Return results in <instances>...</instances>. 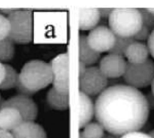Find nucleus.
I'll return each instance as SVG.
<instances>
[{
    "label": "nucleus",
    "instance_id": "1",
    "mask_svg": "<svg viewBox=\"0 0 154 138\" xmlns=\"http://www.w3.org/2000/svg\"><path fill=\"white\" fill-rule=\"evenodd\" d=\"M149 114L145 95L126 84L109 86L95 103L96 121L114 136L139 131L146 124Z\"/></svg>",
    "mask_w": 154,
    "mask_h": 138
},
{
    "label": "nucleus",
    "instance_id": "2",
    "mask_svg": "<svg viewBox=\"0 0 154 138\" xmlns=\"http://www.w3.org/2000/svg\"><path fill=\"white\" fill-rule=\"evenodd\" d=\"M53 80L50 64L42 60L29 61L19 73V83L33 93L53 83Z\"/></svg>",
    "mask_w": 154,
    "mask_h": 138
},
{
    "label": "nucleus",
    "instance_id": "3",
    "mask_svg": "<svg viewBox=\"0 0 154 138\" xmlns=\"http://www.w3.org/2000/svg\"><path fill=\"white\" fill-rule=\"evenodd\" d=\"M109 25L116 36L131 38L142 28V16L138 9H112Z\"/></svg>",
    "mask_w": 154,
    "mask_h": 138
},
{
    "label": "nucleus",
    "instance_id": "4",
    "mask_svg": "<svg viewBox=\"0 0 154 138\" xmlns=\"http://www.w3.org/2000/svg\"><path fill=\"white\" fill-rule=\"evenodd\" d=\"M10 33L8 38L13 43L28 44L32 40V11L16 9L8 16Z\"/></svg>",
    "mask_w": 154,
    "mask_h": 138
},
{
    "label": "nucleus",
    "instance_id": "5",
    "mask_svg": "<svg viewBox=\"0 0 154 138\" xmlns=\"http://www.w3.org/2000/svg\"><path fill=\"white\" fill-rule=\"evenodd\" d=\"M126 85L136 89L144 88L152 84L154 80V62L148 59L140 64L128 63L123 75Z\"/></svg>",
    "mask_w": 154,
    "mask_h": 138
},
{
    "label": "nucleus",
    "instance_id": "6",
    "mask_svg": "<svg viewBox=\"0 0 154 138\" xmlns=\"http://www.w3.org/2000/svg\"><path fill=\"white\" fill-rule=\"evenodd\" d=\"M108 79L102 74L98 67H87L85 74L79 78V92L87 96H96L106 89Z\"/></svg>",
    "mask_w": 154,
    "mask_h": 138
},
{
    "label": "nucleus",
    "instance_id": "7",
    "mask_svg": "<svg viewBox=\"0 0 154 138\" xmlns=\"http://www.w3.org/2000/svg\"><path fill=\"white\" fill-rule=\"evenodd\" d=\"M49 64L53 72V88L62 94L69 95V54L66 52L58 55Z\"/></svg>",
    "mask_w": 154,
    "mask_h": 138
},
{
    "label": "nucleus",
    "instance_id": "8",
    "mask_svg": "<svg viewBox=\"0 0 154 138\" xmlns=\"http://www.w3.org/2000/svg\"><path fill=\"white\" fill-rule=\"evenodd\" d=\"M115 41L116 35L110 29L105 26H96L87 36L89 47L99 53L109 52L113 47Z\"/></svg>",
    "mask_w": 154,
    "mask_h": 138
},
{
    "label": "nucleus",
    "instance_id": "9",
    "mask_svg": "<svg viewBox=\"0 0 154 138\" xmlns=\"http://www.w3.org/2000/svg\"><path fill=\"white\" fill-rule=\"evenodd\" d=\"M2 107H12L21 114L23 121H34L38 116V107L30 96L17 95L4 100Z\"/></svg>",
    "mask_w": 154,
    "mask_h": 138
},
{
    "label": "nucleus",
    "instance_id": "10",
    "mask_svg": "<svg viewBox=\"0 0 154 138\" xmlns=\"http://www.w3.org/2000/svg\"><path fill=\"white\" fill-rule=\"evenodd\" d=\"M127 62L122 56L109 53L101 59L99 69L107 79H117L123 77Z\"/></svg>",
    "mask_w": 154,
    "mask_h": 138
},
{
    "label": "nucleus",
    "instance_id": "11",
    "mask_svg": "<svg viewBox=\"0 0 154 138\" xmlns=\"http://www.w3.org/2000/svg\"><path fill=\"white\" fill-rule=\"evenodd\" d=\"M12 133L14 138H47L44 128L34 121H23Z\"/></svg>",
    "mask_w": 154,
    "mask_h": 138
},
{
    "label": "nucleus",
    "instance_id": "12",
    "mask_svg": "<svg viewBox=\"0 0 154 138\" xmlns=\"http://www.w3.org/2000/svg\"><path fill=\"white\" fill-rule=\"evenodd\" d=\"M23 122L17 110L12 107H2L0 110V129L12 131Z\"/></svg>",
    "mask_w": 154,
    "mask_h": 138
},
{
    "label": "nucleus",
    "instance_id": "13",
    "mask_svg": "<svg viewBox=\"0 0 154 138\" xmlns=\"http://www.w3.org/2000/svg\"><path fill=\"white\" fill-rule=\"evenodd\" d=\"M149 49L146 44L140 42H133L125 52L124 56L127 59V62L132 64H140L149 59Z\"/></svg>",
    "mask_w": 154,
    "mask_h": 138
},
{
    "label": "nucleus",
    "instance_id": "14",
    "mask_svg": "<svg viewBox=\"0 0 154 138\" xmlns=\"http://www.w3.org/2000/svg\"><path fill=\"white\" fill-rule=\"evenodd\" d=\"M79 129H82L91 122L95 115V104L91 98L79 92Z\"/></svg>",
    "mask_w": 154,
    "mask_h": 138
},
{
    "label": "nucleus",
    "instance_id": "15",
    "mask_svg": "<svg viewBox=\"0 0 154 138\" xmlns=\"http://www.w3.org/2000/svg\"><path fill=\"white\" fill-rule=\"evenodd\" d=\"M79 62L84 63L86 67H91L99 61L100 53L89 47L87 42V36L80 34L79 36Z\"/></svg>",
    "mask_w": 154,
    "mask_h": 138
},
{
    "label": "nucleus",
    "instance_id": "16",
    "mask_svg": "<svg viewBox=\"0 0 154 138\" xmlns=\"http://www.w3.org/2000/svg\"><path fill=\"white\" fill-rule=\"evenodd\" d=\"M99 9H79V30L86 31L96 28L100 21Z\"/></svg>",
    "mask_w": 154,
    "mask_h": 138
},
{
    "label": "nucleus",
    "instance_id": "17",
    "mask_svg": "<svg viewBox=\"0 0 154 138\" xmlns=\"http://www.w3.org/2000/svg\"><path fill=\"white\" fill-rule=\"evenodd\" d=\"M46 100L51 108L56 110H65L69 108V95L59 93L53 87L49 89L46 95Z\"/></svg>",
    "mask_w": 154,
    "mask_h": 138
},
{
    "label": "nucleus",
    "instance_id": "18",
    "mask_svg": "<svg viewBox=\"0 0 154 138\" xmlns=\"http://www.w3.org/2000/svg\"><path fill=\"white\" fill-rule=\"evenodd\" d=\"M5 70V77L3 81L0 84V89H8L16 88L19 81V74H18L16 69L9 64H4Z\"/></svg>",
    "mask_w": 154,
    "mask_h": 138
},
{
    "label": "nucleus",
    "instance_id": "19",
    "mask_svg": "<svg viewBox=\"0 0 154 138\" xmlns=\"http://www.w3.org/2000/svg\"><path fill=\"white\" fill-rule=\"evenodd\" d=\"M14 56V43L9 38L0 41V63L10 61Z\"/></svg>",
    "mask_w": 154,
    "mask_h": 138
},
{
    "label": "nucleus",
    "instance_id": "20",
    "mask_svg": "<svg viewBox=\"0 0 154 138\" xmlns=\"http://www.w3.org/2000/svg\"><path fill=\"white\" fill-rule=\"evenodd\" d=\"M134 42H136V40L133 39V37L123 38V37H119L116 36V41L113 47L109 52L111 54L119 55V56H122L124 57L125 52H126L127 48L129 47V45Z\"/></svg>",
    "mask_w": 154,
    "mask_h": 138
},
{
    "label": "nucleus",
    "instance_id": "21",
    "mask_svg": "<svg viewBox=\"0 0 154 138\" xmlns=\"http://www.w3.org/2000/svg\"><path fill=\"white\" fill-rule=\"evenodd\" d=\"M104 128L98 122L89 123L82 132L85 138H103L104 136Z\"/></svg>",
    "mask_w": 154,
    "mask_h": 138
},
{
    "label": "nucleus",
    "instance_id": "22",
    "mask_svg": "<svg viewBox=\"0 0 154 138\" xmlns=\"http://www.w3.org/2000/svg\"><path fill=\"white\" fill-rule=\"evenodd\" d=\"M10 33V23L6 16L0 13V41L9 37Z\"/></svg>",
    "mask_w": 154,
    "mask_h": 138
},
{
    "label": "nucleus",
    "instance_id": "23",
    "mask_svg": "<svg viewBox=\"0 0 154 138\" xmlns=\"http://www.w3.org/2000/svg\"><path fill=\"white\" fill-rule=\"evenodd\" d=\"M139 10L142 16L143 25L152 31L154 30V15L146 9H139Z\"/></svg>",
    "mask_w": 154,
    "mask_h": 138
},
{
    "label": "nucleus",
    "instance_id": "24",
    "mask_svg": "<svg viewBox=\"0 0 154 138\" xmlns=\"http://www.w3.org/2000/svg\"><path fill=\"white\" fill-rule=\"evenodd\" d=\"M149 35H150V30L143 25L142 28L140 29V31L133 36V39L136 41H137V42H139V41L146 40L149 38Z\"/></svg>",
    "mask_w": 154,
    "mask_h": 138
},
{
    "label": "nucleus",
    "instance_id": "25",
    "mask_svg": "<svg viewBox=\"0 0 154 138\" xmlns=\"http://www.w3.org/2000/svg\"><path fill=\"white\" fill-rule=\"evenodd\" d=\"M119 138H152L149 136L147 133L140 132V131H135V132H131L121 136Z\"/></svg>",
    "mask_w": 154,
    "mask_h": 138
},
{
    "label": "nucleus",
    "instance_id": "26",
    "mask_svg": "<svg viewBox=\"0 0 154 138\" xmlns=\"http://www.w3.org/2000/svg\"><path fill=\"white\" fill-rule=\"evenodd\" d=\"M147 47L149 53L154 59V30L150 33L149 38L147 39Z\"/></svg>",
    "mask_w": 154,
    "mask_h": 138
},
{
    "label": "nucleus",
    "instance_id": "27",
    "mask_svg": "<svg viewBox=\"0 0 154 138\" xmlns=\"http://www.w3.org/2000/svg\"><path fill=\"white\" fill-rule=\"evenodd\" d=\"M146 98L147 103H148V106H149V110H154V96L152 93V92H149L145 96Z\"/></svg>",
    "mask_w": 154,
    "mask_h": 138
},
{
    "label": "nucleus",
    "instance_id": "28",
    "mask_svg": "<svg viewBox=\"0 0 154 138\" xmlns=\"http://www.w3.org/2000/svg\"><path fill=\"white\" fill-rule=\"evenodd\" d=\"M112 9H99L100 17L103 19H109Z\"/></svg>",
    "mask_w": 154,
    "mask_h": 138
},
{
    "label": "nucleus",
    "instance_id": "29",
    "mask_svg": "<svg viewBox=\"0 0 154 138\" xmlns=\"http://www.w3.org/2000/svg\"><path fill=\"white\" fill-rule=\"evenodd\" d=\"M0 138H14L12 132L0 129Z\"/></svg>",
    "mask_w": 154,
    "mask_h": 138
},
{
    "label": "nucleus",
    "instance_id": "30",
    "mask_svg": "<svg viewBox=\"0 0 154 138\" xmlns=\"http://www.w3.org/2000/svg\"><path fill=\"white\" fill-rule=\"evenodd\" d=\"M5 66L3 63H0V84L2 83L3 81L4 77H5Z\"/></svg>",
    "mask_w": 154,
    "mask_h": 138
},
{
    "label": "nucleus",
    "instance_id": "31",
    "mask_svg": "<svg viewBox=\"0 0 154 138\" xmlns=\"http://www.w3.org/2000/svg\"><path fill=\"white\" fill-rule=\"evenodd\" d=\"M86 69H87V67H86V65H85L84 63L79 62V78H81V77L83 76V74H84L85 72H86Z\"/></svg>",
    "mask_w": 154,
    "mask_h": 138
},
{
    "label": "nucleus",
    "instance_id": "32",
    "mask_svg": "<svg viewBox=\"0 0 154 138\" xmlns=\"http://www.w3.org/2000/svg\"><path fill=\"white\" fill-rule=\"evenodd\" d=\"M16 9H0V13L3 15V16H6V17H8Z\"/></svg>",
    "mask_w": 154,
    "mask_h": 138
},
{
    "label": "nucleus",
    "instance_id": "33",
    "mask_svg": "<svg viewBox=\"0 0 154 138\" xmlns=\"http://www.w3.org/2000/svg\"><path fill=\"white\" fill-rule=\"evenodd\" d=\"M151 89H152V93L154 96V80H152V84H151Z\"/></svg>",
    "mask_w": 154,
    "mask_h": 138
},
{
    "label": "nucleus",
    "instance_id": "34",
    "mask_svg": "<svg viewBox=\"0 0 154 138\" xmlns=\"http://www.w3.org/2000/svg\"><path fill=\"white\" fill-rule=\"evenodd\" d=\"M148 135H149V136H151V137H152V138H154V130H151L150 132H149V133H148Z\"/></svg>",
    "mask_w": 154,
    "mask_h": 138
},
{
    "label": "nucleus",
    "instance_id": "35",
    "mask_svg": "<svg viewBox=\"0 0 154 138\" xmlns=\"http://www.w3.org/2000/svg\"><path fill=\"white\" fill-rule=\"evenodd\" d=\"M146 9L149 11V12H151L152 14L154 15V8H151V9Z\"/></svg>",
    "mask_w": 154,
    "mask_h": 138
},
{
    "label": "nucleus",
    "instance_id": "36",
    "mask_svg": "<svg viewBox=\"0 0 154 138\" xmlns=\"http://www.w3.org/2000/svg\"><path fill=\"white\" fill-rule=\"evenodd\" d=\"M3 100H1V101H0V110H1V108H2V103H3Z\"/></svg>",
    "mask_w": 154,
    "mask_h": 138
},
{
    "label": "nucleus",
    "instance_id": "37",
    "mask_svg": "<svg viewBox=\"0 0 154 138\" xmlns=\"http://www.w3.org/2000/svg\"><path fill=\"white\" fill-rule=\"evenodd\" d=\"M79 138H85L84 136H83V135H82V132H79Z\"/></svg>",
    "mask_w": 154,
    "mask_h": 138
},
{
    "label": "nucleus",
    "instance_id": "38",
    "mask_svg": "<svg viewBox=\"0 0 154 138\" xmlns=\"http://www.w3.org/2000/svg\"><path fill=\"white\" fill-rule=\"evenodd\" d=\"M1 100H2V99H1V97H0V101H1Z\"/></svg>",
    "mask_w": 154,
    "mask_h": 138
}]
</instances>
